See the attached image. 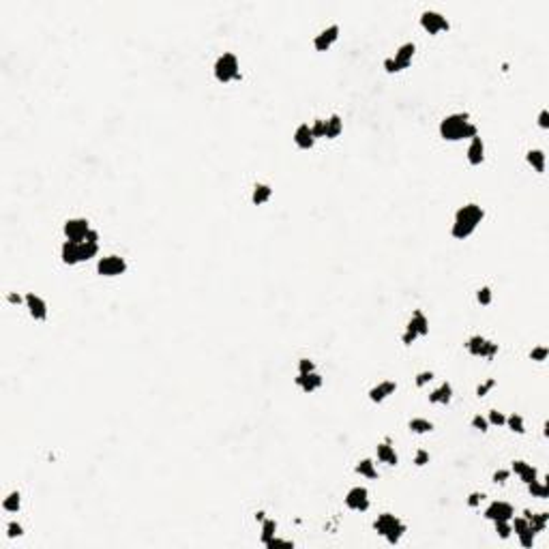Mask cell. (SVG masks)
I'll use <instances>...</instances> for the list:
<instances>
[{"label":"cell","instance_id":"603a6c76","mask_svg":"<svg viewBox=\"0 0 549 549\" xmlns=\"http://www.w3.org/2000/svg\"><path fill=\"white\" fill-rule=\"evenodd\" d=\"M378 459L380 461H384V463H389V466H397V453H395V449L391 447L389 442H384V444H378Z\"/></svg>","mask_w":549,"mask_h":549},{"label":"cell","instance_id":"7bdbcfd3","mask_svg":"<svg viewBox=\"0 0 549 549\" xmlns=\"http://www.w3.org/2000/svg\"><path fill=\"white\" fill-rule=\"evenodd\" d=\"M266 547H268V549H275V547H294V543H292V541H281V539H275V537H273V539H270L268 543H266Z\"/></svg>","mask_w":549,"mask_h":549},{"label":"cell","instance_id":"484cf974","mask_svg":"<svg viewBox=\"0 0 549 549\" xmlns=\"http://www.w3.org/2000/svg\"><path fill=\"white\" fill-rule=\"evenodd\" d=\"M341 129H344V122H341V118L337 114H333L331 118L326 120V138H337V135L341 133Z\"/></svg>","mask_w":549,"mask_h":549},{"label":"cell","instance_id":"8d00e7d4","mask_svg":"<svg viewBox=\"0 0 549 549\" xmlns=\"http://www.w3.org/2000/svg\"><path fill=\"white\" fill-rule=\"evenodd\" d=\"M511 528H513V532H515V534H521V532H526L530 526H528V519H526V517H517V519L513 521V526H511Z\"/></svg>","mask_w":549,"mask_h":549},{"label":"cell","instance_id":"7402d4cb","mask_svg":"<svg viewBox=\"0 0 549 549\" xmlns=\"http://www.w3.org/2000/svg\"><path fill=\"white\" fill-rule=\"evenodd\" d=\"M450 397H453V386H450L449 382H444L440 389H436L429 395V403H449Z\"/></svg>","mask_w":549,"mask_h":549},{"label":"cell","instance_id":"6da1fadb","mask_svg":"<svg viewBox=\"0 0 549 549\" xmlns=\"http://www.w3.org/2000/svg\"><path fill=\"white\" fill-rule=\"evenodd\" d=\"M483 217H485V212H483V208L479 204L461 206L455 215V223H453L450 234H453L455 238H459V241H463V238H468L476 230V225L483 221Z\"/></svg>","mask_w":549,"mask_h":549},{"label":"cell","instance_id":"11a10c76","mask_svg":"<svg viewBox=\"0 0 549 549\" xmlns=\"http://www.w3.org/2000/svg\"><path fill=\"white\" fill-rule=\"evenodd\" d=\"M9 300H11V302H17V305H19V302H22V299H19L17 294H9Z\"/></svg>","mask_w":549,"mask_h":549},{"label":"cell","instance_id":"7dc6e473","mask_svg":"<svg viewBox=\"0 0 549 549\" xmlns=\"http://www.w3.org/2000/svg\"><path fill=\"white\" fill-rule=\"evenodd\" d=\"M414 463H416V466H425V463H429V453H427V450H423V449L418 450L416 457H414Z\"/></svg>","mask_w":549,"mask_h":549},{"label":"cell","instance_id":"8992f818","mask_svg":"<svg viewBox=\"0 0 549 549\" xmlns=\"http://www.w3.org/2000/svg\"><path fill=\"white\" fill-rule=\"evenodd\" d=\"M125 270H127V262L122 260L120 255L101 257L99 264H97V273L103 277H116V275H122Z\"/></svg>","mask_w":549,"mask_h":549},{"label":"cell","instance_id":"ac0fdd59","mask_svg":"<svg viewBox=\"0 0 549 549\" xmlns=\"http://www.w3.org/2000/svg\"><path fill=\"white\" fill-rule=\"evenodd\" d=\"M524 517L528 519V526H530V530H532L534 534H539V532L545 530V526H547V521H549V513H537V515H532L530 511H524Z\"/></svg>","mask_w":549,"mask_h":549},{"label":"cell","instance_id":"2e32d148","mask_svg":"<svg viewBox=\"0 0 549 549\" xmlns=\"http://www.w3.org/2000/svg\"><path fill=\"white\" fill-rule=\"evenodd\" d=\"M414 51H416L414 43H403L401 48L395 51V58H393V60L397 62L399 69H405V67H408V64L412 62V58H414Z\"/></svg>","mask_w":549,"mask_h":549},{"label":"cell","instance_id":"ba28073f","mask_svg":"<svg viewBox=\"0 0 549 549\" xmlns=\"http://www.w3.org/2000/svg\"><path fill=\"white\" fill-rule=\"evenodd\" d=\"M90 232V225L86 219H69L64 223V234H67V241L73 243H84L86 241V234Z\"/></svg>","mask_w":549,"mask_h":549},{"label":"cell","instance_id":"e0dca14e","mask_svg":"<svg viewBox=\"0 0 549 549\" xmlns=\"http://www.w3.org/2000/svg\"><path fill=\"white\" fill-rule=\"evenodd\" d=\"M294 142H296V146H299V148H305V150H307V148H311L313 142H315L313 133H311V127H309V125H300V127L294 131Z\"/></svg>","mask_w":549,"mask_h":549},{"label":"cell","instance_id":"5bb4252c","mask_svg":"<svg viewBox=\"0 0 549 549\" xmlns=\"http://www.w3.org/2000/svg\"><path fill=\"white\" fill-rule=\"evenodd\" d=\"M483 159H485V144H483V140L479 138V135H474L472 142H470V146H468V161L472 165H481Z\"/></svg>","mask_w":549,"mask_h":549},{"label":"cell","instance_id":"f546056e","mask_svg":"<svg viewBox=\"0 0 549 549\" xmlns=\"http://www.w3.org/2000/svg\"><path fill=\"white\" fill-rule=\"evenodd\" d=\"M275 532H277V524L273 519H264L262 521V543L266 545L270 539L275 537Z\"/></svg>","mask_w":549,"mask_h":549},{"label":"cell","instance_id":"836d02e7","mask_svg":"<svg viewBox=\"0 0 549 549\" xmlns=\"http://www.w3.org/2000/svg\"><path fill=\"white\" fill-rule=\"evenodd\" d=\"M519 537V543H521V547H526V549H532V545H534V537H537V534H534L530 528H528L526 532H521V534H517Z\"/></svg>","mask_w":549,"mask_h":549},{"label":"cell","instance_id":"d4e9b609","mask_svg":"<svg viewBox=\"0 0 549 549\" xmlns=\"http://www.w3.org/2000/svg\"><path fill=\"white\" fill-rule=\"evenodd\" d=\"M526 159H528V163H530L539 174L545 172V152L543 150H530V152L526 154Z\"/></svg>","mask_w":549,"mask_h":549},{"label":"cell","instance_id":"d590c367","mask_svg":"<svg viewBox=\"0 0 549 549\" xmlns=\"http://www.w3.org/2000/svg\"><path fill=\"white\" fill-rule=\"evenodd\" d=\"M311 133L313 138H326V120H315L311 125Z\"/></svg>","mask_w":549,"mask_h":549},{"label":"cell","instance_id":"b9f144b4","mask_svg":"<svg viewBox=\"0 0 549 549\" xmlns=\"http://www.w3.org/2000/svg\"><path fill=\"white\" fill-rule=\"evenodd\" d=\"M472 427H474V429H481V431H487V429H489V421L479 414V416L472 418Z\"/></svg>","mask_w":549,"mask_h":549},{"label":"cell","instance_id":"4fadbf2b","mask_svg":"<svg viewBox=\"0 0 549 549\" xmlns=\"http://www.w3.org/2000/svg\"><path fill=\"white\" fill-rule=\"evenodd\" d=\"M296 384H299L305 393H313V391H318L320 386H322V376H320V373H315V371H311V373H299Z\"/></svg>","mask_w":549,"mask_h":549},{"label":"cell","instance_id":"681fc988","mask_svg":"<svg viewBox=\"0 0 549 549\" xmlns=\"http://www.w3.org/2000/svg\"><path fill=\"white\" fill-rule=\"evenodd\" d=\"M481 500H483V494H470V498H468V506H479L481 504Z\"/></svg>","mask_w":549,"mask_h":549},{"label":"cell","instance_id":"4dcf8cb0","mask_svg":"<svg viewBox=\"0 0 549 549\" xmlns=\"http://www.w3.org/2000/svg\"><path fill=\"white\" fill-rule=\"evenodd\" d=\"M19 504H22V500H19V494L13 492V494H9V496L4 498L2 508H4V511H9V513H15V511H19Z\"/></svg>","mask_w":549,"mask_h":549},{"label":"cell","instance_id":"8fae6325","mask_svg":"<svg viewBox=\"0 0 549 549\" xmlns=\"http://www.w3.org/2000/svg\"><path fill=\"white\" fill-rule=\"evenodd\" d=\"M26 307H28L30 315L35 320H45L48 318V305H45V300L41 299V296H37L35 292H28L26 294Z\"/></svg>","mask_w":549,"mask_h":549},{"label":"cell","instance_id":"f1b7e54d","mask_svg":"<svg viewBox=\"0 0 549 549\" xmlns=\"http://www.w3.org/2000/svg\"><path fill=\"white\" fill-rule=\"evenodd\" d=\"M528 489H530V494L534 496V498H549V487L545 485V483H539V481H532L528 483Z\"/></svg>","mask_w":549,"mask_h":549},{"label":"cell","instance_id":"9f6ffc18","mask_svg":"<svg viewBox=\"0 0 549 549\" xmlns=\"http://www.w3.org/2000/svg\"><path fill=\"white\" fill-rule=\"evenodd\" d=\"M255 519H257V521H264V513L257 511V513H255Z\"/></svg>","mask_w":549,"mask_h":549},{"label":"cell","instance_id":"f35d334b","mask_svg":"<svg viewBox=\"0 0 549 549\" xmlns=\"http://www.w3.org/2000/svg\"><path fill=\"white\" fill-rule=\"evenodd\" d=\"M476 299H479L481 305H489V302H492V290H489V288H481L479 294H476Z\"/></svg>","mask_w":549,"mask_h":549},{"label":"cell","instance_id":"e575fe53","mask_svg":"<svg viewBox=\"0 0 549 549\" xmlns=\"http://www.w3.org/2000/svg\"><path fill=\"white\" fill-rule=\"evenodd\" d=\"M496 532H498L500 539H508V537H511V532H513V528H511L508 521H496Z\"/></svg>","mask_w":549,"mask_h":549},{"label":"cell","instance_id":"74e56055","mask_svg":"<svg viewBox=\"0 0 549 549\" xmlns=\"http://www.w3.org/2000/svg\"><path fill=\"white\" fill-rule=\"evenodd\" d=\"M489 423H492V425H498V427H500V425L506 423V416L502 414V412H498V410H492V412H489Z\"/></svg>","mask_w":549,"mask_h":549},{"label":"cell","instance_id":"d6a6232c","mask_svg":"<svg viewBox=\"0 0 549 549\" xmlns=\"http://www.w3.org/2000/svg\"><path fill=\"white\" fill-rule=\"evenodd\" d=\"M504 425H508V427H511V431H515V434H524V431H526V427H524V418H521L519 414H511V416L506 418Z\"/></svg>","mask_w":549,"mask_h":549},{"label":"cell","instance_id":"bcb514c9","mask_svg":"<svg viewBox=\"0 0 549 549\" xmlns=\"http://www.w3.org/2000/svg\"><path fill=\"white\" fill-rule=\"evenodd\" d=\"M431 380H434V373H431V371H423V373H418V376H416V386H425L427 382H431Z\"/></svg>","mask_w":549,"mask_h":549},{"label":"cell","instance_id":"db71d44e","mask_svg":"<svg viewBox=\"0 0 549 549\" xmlns=\"http://www.w3.org/2000/svg\"><path fill=\"white\" fill-rule=\"evenodd\" d=\"M86 241H88V243H97V241H99V232L90 230L88 234H86Z\"/></svg>","mask_w":549,"mask_h":549},{"label":"cell","instance_id":"30bf717a","mask_svg":"<svg viewBox=\"0 0 549 549\" xmlns=\"http://www.w3.org/2000/svg\"><path fill=\"white\" fill-rule=\"evenodd\" d=\"M513 515H515V511L508 502H492L485 511V517L492 519L494 524L496 521H511Z\"/></svg>","mask_w":549,"mask_h":549},{"label":"cell","instance_id":"cb8c5ba5","mask_svg":"<svg viewBox=\"0 0 549 549\" xmlns=\"http://www.w3.org/2000/svg\"><path fill=\"white\" fill-rule=\"evenodd\" d=\"M270 196H273V189H270L268 185H262V183H257L255 187H253V204H264V202H268L270 200Z\"/></svg>","mask_w":549,"mask_h":549},{"label":"cell","instance_id":"d6986e66","mask_svg":"<svg viewBox=\"0 0 549 549\" xmlns=\"http://www.w3.org/2000/svg\"><path fill=\"white\" fill-rule=\"evenodd\" d=\"M513 472L519 474V479L524 481L526 485L537 481V468H532L530 463H526V461H513Z\"/></svg>","mask_w":549,"mask_h":549},{"label":"cell","instance_id":"83f0119b","mask_svg":"<svg viewBox=\"0 0 549 549\" xmlns=\"http://www.w3.org/2000/svg\"><path fill=\"white\" fill-rule=\"evenodd\" d=\"M356 472H358V474H363V476H367V479H378V470H376V466H373V461H371V459H363V461H358Z\"/></svg>","mask_w":549,"mask_h":549},{"label":"cell","instance_id":"7a4b0ae2","mask_svg":"<svg viewBox=\"0 0 549 549\" xmlns=\"http://www.w3.org/2000/svg\"><path fill=\"white\" fill-rule=\"evenodd\" d=\"M440 135L449 142H457L463 138H474L476 125L470 122L468 114H450L440 122Z\"/></svg>","mask_w":549,"mask_h":549},{"label":"cell","instance_id":"c3c4849f","mask_svg":"<svg viewBox=\"0 0 549 549\" xmlns=\"http://www.w3.org/2000/svg\"><path fill=\"white\" fill-rule=\"evenodd\" d=\"M384 69L389 71V73H397V71H401V69L397 67V62L393 60V58H386V60H384Z\"/></svg>","mask_w":549,"mask_h":549},{"label":"cell","instance_id":"f6af8a7d","mask_svg":"<svg viewBox=\"0 0 549 549\" xmlns=\"http://www.w3.org/2000/svg\"><path fill=\"white\" fill-rule=\"evenodd\" d=\"M311 371H313V360L300 358L299 360V373H311Z\"/></svg>","mask_w":549,"mask_h":549},{"label":"cell","instance_id":"7c38bea8","mask_svg":"<svg viewBox=\"0 0 549 549\" xmlns=\"http://www.w3.org/2000/svg\"><path fill=\"white\" fill-rule=\"evenodd\" d=\"M337 37H339V26H328L326 30H322L320 35L313 39L315 50H318V51H326L335 41H337Z\"/></svg>","mask_w":549,"mask_h":549},{"label":"cell","instance_id":"3957f363","mask_svg":"<svg viewBox=\"0 0 549 549\" xmlns=\"http://www.w3.org/2000/svg\"><path fill=\"white\" fill-rule=\"evenodd\" d=\"M376 530H378V534H382V537L389 541L391 545H395L397 541L403 537L405 526L395 517V515L384 513V515H380L378 521H376Z\"/></svg>","mask_w":549,"mask_h":549},{"label":"cell","instance_id":"ffe728a7","mask_svg":"<svg viewBox=\"0 0 549 549\" xmlns=\"http://www.w3.org/2000/svg\"><path fill=\"white\" fill-rule=\"evenodd\" d=\"M408 331L414 333L416 337H418V335H421V337H423V335H427V333H429V322H427V318H425L421 311H416L414 315H412L410 324H408Z\"/></svg>","mask_w":549,"mask_h":549},{"label":"cell","instance_id":"60d3db41","mask_svg":"<svg viewBox=\"0 0 549 549\" xmlns=\"http://www.w3.org/2000/svg\"><path fill=\"white\" fill-rule=\"evenodd\" d=\"M494 386H496V380H487V382H483L479 389H476V395H479V397H485L487 393L494 389Z\"/></svg>","mask_w":549,"mask_h":549},{"label":"cell","instance_id":"f907efd6","mask_svg":"<svg viewBox=\"0 0 549 549\" xmlns=\"http://www.w3.org/2000/svg\"><path fill=\"white\" fill-rule=\"evenodd\" d=\"M508 479V470H498V472L494 474V483H504Z\"/></svg>","mask_w":549,"mask_h":549},{"label":"cell","instance_id":"44dd1931","mask_svg":"<svg viewBox=\"0 0 549 549\" xmlns=\"http://www.w3.org/2000/svg\"><path fill=\"white\" fill-rule=\"evenodd\" d=\"M62 262L73 266V264L80 262V243H73V241H67L62 245Z\"/></svg>","mask_w":549,"mask_h":549},{"label":"cell","instance_id":"1f68e13d","mask_svg":"<svg viewBox=\"0 0 549 549\" xmlns=\"http://www.w3.org/2000/svg\"><path fill=\"white\" fill-rule=\"evenodd\" d=\"M410 429L414 431V434H427V431L434 429V425H431L429 421H425V418H412Z\"/></svg>","mask_w":549,"mask_h":549},{"label":"cell","instance_id":"ab89813d","mask_svg":"<svg viewBox=\"0 0 549 549\" xmlns=\"http://www.w3.org/2000/svg\"><path fill=\"white\" fill-rule=\"evenodd\" d=\"M547 354H549V352H547V348L541 346V348H534V350L530 352V358H532V360H537V363H541V360H545V358H547Z\"/></svg>","mask_w":549,"mask_h":549},{"label":"cell","instance_id":"4316f807","mask_svg":"<svg viewBox=\"0 0 549 549\" xmlns=\"http://www.w3.org/2000/svg\"><path fill=\"white\" fill-rule=\"evenodd\" d=\"M97 253H99V245L97 243H88V241L80 243V262H86L90 257H95Z\"/></svg>","mask_w":549,"mask_h":549},{"label":"cell","instance_id":"ee69618b","mask_svg":"<svg viewBox=\"0 0 549 549\" xmlns=\"http://www.w3.org/2000/svg\"><path fill=\"white\" fill-rule=\"evenodd\" d=\"M6 534H9L11 539H15V537H22L24 530H22V526H19V524H15V521H11L9 528H6Z\"/></svg>","mask_w":549,"mask_h":549},{"label":"cell","instance_id":"52a82bcc","mask_svg":"<svg viewBox=\"0 0 549 549\" xmlns=\"http://www.w3.org/2000/svg\"><path fill=\"white\" fill-rule=\"evenodd\" d=\"M421 26L429 35H438L442 30H449V19L438 11H425L421 15Z\"/></svg>","mask_w":549,"mask_h":549},{"label":"cell","instance_id":"9c48e42d","mask_svg":"<svg viewBox=\"0 0 549 549\" xmlns=\"http://www.w3.org/2000/svg\"><path fill=\"white\" fill-rule=\"evenodd\" d=\"M346 504L352 511H367L369 508V492L365 487H354L346 496Z\"/></svg>","mask_w":549,"mask_h":549},{"label":"cell","instance_id":"277c9868","mask_svg":"<svg viewBox=\"0 0 549 549\" xmlns=\"http://www.w3.org/2000/svg\"><path fill=\"white\" fill-rule=\"evenodd\" d=\"M215 77L219 82H232L241 80V64L234 54H223L215 62Z\"/></svg>","mask_w":549,"mask_h":549},{"label":"cell","instance_id":"5b68a950","mask_svg":"<svg viewBox=\"0 0 549 549\" xmlns=\"http://www.w3.org/2000/svg\"><path fill=\"white\" fill-rule=\"evenodd\" d=\"M468 352L472 354V356H483V358H494L496 354H498V344H494V341H489L485 337H472L468 341Z\"/></svg>","mask_w":549,"mask_h":549},{"label":"cell","instance_id":"9a60e30c","mask_svg":"<svg viewBox=\"0 0 549 549\" xmlns=\"http://www.w3.org/2000/svg\"><path fill=\"white\" fill-rule=\"evenodd\" d=\"M395 389H397V384L391 382V380H386V382H380L378 386H373V389L369 391V399H371V401H376V403H378V401H384L386 397L395 393Z\"/></svg>","mask_w":549,"mask_h":549},{"label":"cell","instance_id":"f5cc1de1","mask_svg":"<svg viewBox=\"0 0 549 549\" xmlns=\"http://www.w3.org/2000/svg\"><path fill=\"white\" fill-rule=\"evenodd\" d=\"M414 339H416V335H414V333H410V331H405V333H403V337H401V341H403L405 346H412V341H414Z\"/></svg>","mask_w":549,"mask_h":549},{"label":"cell","instance_id":"816d5d0a","mask_svg":"<svg viewBox=\"0 0 549 549\" xmlns=\"http://www.w3.org/2000/svg\"><path fill=\"white\" fill-rule=\"evenodd\" d=\"M539 125L543 127V129L549 127V112H547V109H543V112H541V116H539Z\"/></svg>","mask_w":549,"mask_h":549}]
</instances>
